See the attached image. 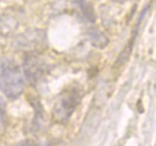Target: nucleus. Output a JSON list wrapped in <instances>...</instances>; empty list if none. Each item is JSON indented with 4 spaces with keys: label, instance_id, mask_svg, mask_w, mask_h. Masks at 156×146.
Instances as JSON below:
<instances>
[{
    "label": "nucleus",
    "instance_id": "obj_10",
    "mask_svg": "<svg viewBox=\"0 0 156 146\" xmlns=\"http://www.w3.org/2000/svg\"><path fill=\"white\" fill-rule=\"evenodd\" d=\"M155 146H156V144H155Z\"/></svg>",
    "mask_w": 156,
    "mask_h": 146
},
{
    "label": "nucleus",
    "instance_id": "obj_7",
    "mask_svg": "<svg viewBox=\"0 0 156 146\" xmlns=\"http://www.w3.org/2000/svg\"><path fill=\"white\" fill-rule=\"evenodd\" d=\"M16 146H39V145L34 140H32V139H26V140L20 141L19 144H17Z\"/></svg>",
    "mask_w": 156,
    "mask_h": 146
},
{
    "label": "nucleus",
    "instance_id": "obj_4",
    "mask_svg": "<svg viewBox=\"0 0 156 146\" xmlns=\"http://www.w3.org/2000/svg\"><path fill=\"white\" fill-rule=\"evenodd\" d=\"M87 37H88L90 44L96 47V49H105L109 45V38L108 36L97 27H90L87 31Z\"/></svg>",
    "mask_w": 156,
    "mask_h": 146
},
{
    "label": "nucleus",
    "instance_id": "obj_3",
    "mask_svg": "<svg viewBox=\"0 0 156 146\" xmlns=\"http://www.w3.org/2000/svg\"><path fill=\"white\" fill-rule=\"evenodd\" d=\"M23 70L30 83L37 85L48 74V63L38 53L29 52L23 60Z\"/></svg>",
    "mask_w": 156,
    "mask_h": 146
},
{
    "label": "nucleus",
    "instance_id": "obj_2",
    "mask_svg": "<svg viewBox=\"0 0 156 146\" xmlns=\"http://www.w3.org/2000/svg\"><path fill=\"white\" fill-rule=\"evenodd\" d=\"M82 97V90L78 86H70L63 91L52 111L55 120L58 123H66L79 105Z\"/></svg>",
    "mask_w": 156,
    "mask_h": 146
},
{
    "label": "nucleus",
    "instance_id": "obj_5",
    "mask_svg": "<svg viewBox=\"0 0 156 146\" xmlns=\"http://www.w3.org/2000/svg\"><path fill=\"white\" fill-rule=\"evenodd\" d=\"M130 52H131V45L129 44V46L123 49V51L121 52V54L118 56L117 60L115 61V65H116V66H122V65H124V64L127 63V60L129 59Z\"/></svg>",
    "mask_w": 156,
    "mask_h": 146
},
{
    "label": "nucleus",
    "instance_id": "obj_8",
    "mask_svg": "<svg viewBox=\"0 0 156 146\" xmlns=\"http://www.w3.org/2000/svg\"><path fill=\"white\" fill-rule=\"evenodd\" d=\"M71 1H72L77 7H80V6H83L85 2H88L87 0H71Z\"/></svg>",
    "mask_w": 156,
    "mask_h": 146
},
{
    "label": "nucleus",
    "instance_id": "obj_1",
    "mask_svg": "<svg viewBox=\"0 0 156 146\" xmlns=\"http://www.w3.org/2000/svg\"><path fill=\"white\" fill-rule=\"evenodd\" d=\"M25 90L20 66L11 58H0V91L10 99L18 98Z\"/></svg>",
    "mask_w": 156,
    "mask_h": 146
},
{
    "label": "nucleus",
    "instance_id": "obj_6",
    "mask_svg": "<svg viewBox=\"0 0 156 146\" xmlns=\"http://www.w3.org/2000/svg\"><path fill=\"white\" fill-rule=\"evenodd\" d=\"M7 125V117H6V112H5V108L2 106L1 101H0V133H2L6 128Z\"/></svg>",
    "mask_w": 156,
    "mask_h": 146
},
{
    "label": "nucleus",
    "instance_id": "obj_9",
    "mask_svg": "<svg viewBox=\"0 0 156 146\" xmlns=\"http://www.w3.org/2000/svg\"><path fill=\"white\" fill-rule=\"evenodd\" d=\"M112 1H115V2H126L127 0H112Z\"/></svg>",
    "mask_w": 156,
    "mask_h": 146
}]
</instances>
